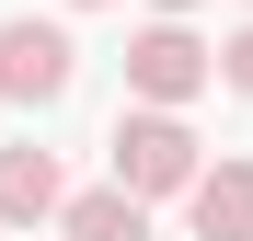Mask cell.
I'll return each mask as SVG.
<instances>
[{
  "mask_svg": "<svg viewBox=\"0 0 253 241\" xmlns=\"http://www.w3.org/2000/svg\"><path fill=\"white\" fill-rule=\"evenodd\" d=\"M150 12H196V0H150Z\"/></svg>",
  "mask_w": 253,
  "mask_h": 241,
  "instance_id": "ba28073f",
  "label": "cell"
},
{
  "mask_svg": "<svg viewBox=\"0 0 253 241\" xmlns=\"http://www.w3.org/2000/svg\"><path fill=\"white\" fill-rule=\"evenodd\" d=\"M126 92L138 103H196L207 92V46L184 34V12H161L150 34H126Z\"/></svg>",
  "mask_w": 253,
  "mask_h": 241,
  "instance_id": "7a4b0ae2",
  "label": "cell"
},
{
  "mask_svg": "<svg viewBox=\"0 0 253 241\" xmlns=\"http://www.w3.org/2000/svg\"><path fill=\"white\" fill-rule=\"evenodd\" d=\"M207 80H230V92H253V23L230 34V46H207Z\"/></svg>",
  "mask_w": 253,
  "mask_h": 241,
  "instance_id": "52a82bcc",
  "label": "cell"
},
{
  "mask_svg": "<svg viewBox=\"0 0 253 241\" xmlns=\"http://www.w3.org/2000/svg\"><path fill=\"white\" fill-rule=\"evenodd\" d=\"M184 218H196V241H253V161H196Z\"/></svg>",
  "mask_w": 253,
  "mask_h": 241,
  "instance_id": "277c9868",
  "label": "cell"
},
{
  "mask_svg": "<svg viewBox=\"0 0 253 241\" xmlns=\"http://www.w3.org/2000/svg\"><path fill=\"white\" fill-rule=\"evenodd\" d=\"M58 161L46 149H0V230H35V218H58Z\"/></svg>",
  "mask_w": 253,
  "mask_h": 241,
  "instance_id": "8992f818",
  "label": "cell"
},
{
  "mask_svg": "<svg viewBox=\"0 0 253 241\" xmlns=\"http://www.w3.org/2000/svg\"><path fill=\"white\" fill-rule=\"evenodd\" d=\"M69 12H104V0H69Z\"/></svg>",
  "mask_w": 253,
  "mask_h": 241,
  "instance_id": "9c48e42d",
  "label": "cell"
},
{
  "mask_svg": "<svg viewBox=\"0 0 253 241\" xmlns=\"http://www.w3.org/2000/svg\"><path fill=\"white\" fill-rule=\"evenodd\" d=\"M69 80H81V46H69L58 23H35V12L0 23V103H58Z\"/></svg>",
  "mask_w": 253,
  "mask_h": 241,
  "instance_id": "3957f363",
  "label": "cell"
},
{
  "mask_svg": "<svg viewBox=\"0 0 253 241\" xmlns=\"http://www.w3.org/2000/svg\"><path fill=\"white\" fill-rule=\"evenodd\" d=\"M58 241H150V207L126 184H92V195H58Z\"/></svg>",
  "mask_w": 253,
  "mask_h": 241,
  "instance_id": "5b68a950",
  "label": "cell"
},
{
  "mask_svg": "<svg viewBox=\"0 0 253 241\" xmlns=\"http://www.w3.org/2000/svg\"><path fill=\"white\" fill-rule=\"evenodd\" d=\"M115 184L138 195V207L196 184V127H184V103H126V115H115Z\"/></svg>",
  "mask_w": 253,
  "mask_h": 241,
  "instance_id": "6da1fadb",
  "label": "cell"
}]
</instances>
